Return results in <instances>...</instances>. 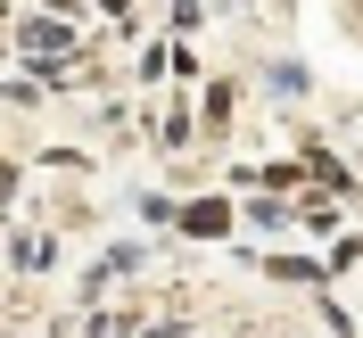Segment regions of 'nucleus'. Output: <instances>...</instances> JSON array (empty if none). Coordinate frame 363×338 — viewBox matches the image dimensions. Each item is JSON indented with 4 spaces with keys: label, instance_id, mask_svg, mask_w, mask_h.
<instances>
[{
    "label": "nucleus",
    "instance_id": "f257e3e1",
    "mask_svg": "<svg viewBox=\"0 0 363 338\" xmlns=\"http://www.w3.org/2000/svg\"><path fill=\"white\" fill-rule=\"evenodd\" d=\"M25 50H58V58H67V33H58V25H25Z\"/></svg>",
    "mask_w": 363,
    "mask_h": 338
}]
</instances>
